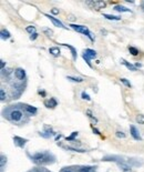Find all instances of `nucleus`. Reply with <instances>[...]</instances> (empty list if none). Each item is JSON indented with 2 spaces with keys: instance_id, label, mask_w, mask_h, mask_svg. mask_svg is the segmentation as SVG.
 Wrapping results in <instances>:
<instances>
[{
  "instance_id": "1",
  "label": "nucleus",
  "mask_w": 144,
  "mask_h": 172,
  "mask_svg": "<svg viewBox=\"0 0 144 172\" xmlns=\"http://www.w3.org/2000/svg\"><path fill=\"white\" fill-rule=\"evenodd\" d=\"M71 28L73 29V30H76V32H80V34H85L86 37H89L91 40H93V38H92V36H91V32L88 30V28L85 26H79V25H71Z\"/></svg>"
},
{
  "instance_id": "2",
  "label": "nucleus",
  "mask_w": 144,
  "mask_h": 172,
  "mask_svg": "<svg viewBox=\"0 0 144 172\" xmlns=\"http://www.w3.org/2000/svg\"><path fill=\"white\" fill-rule=\"evenodd\" d=\"M96 56V52L94 51V50H91V49H85L84 52H83V59L85 60V62L91 67V58H94Z\"/></svg>"
},
{
  "instance_id": "3",
  "label": "nucleus",
  "mask_w": 144,
  "mask_h": 172,
  "mask_svg": "<svg viewBox=\"0 0 144 172\" xmlns=\"http://www.w3.org/2000/svg\"><path fill=\"white\" fill-rule=\"evenodd\" d=\"M22 116H23V113L20 111V110H18V109H15V110H12V111L10 112V119L12 121H15V122L21 120Z\"/></svg>"
},
{
  "instance_id": "4",
  "label": "nucleus",
  "mask_w": 144,
  "mask_h": 172,
  "mask_svg": "<svg viewBox=\"0 0 144 172\" xmlns=\"http://www.w3.org/2000/svg\"><path fill=\"white\" fill-rule=\"evenodd\" d=\"M48 159H49V157L44 153H38V155H33V160L38 163H41L44 160H48Z\"/></svg>"
},
{
  "instance_id": "5",
  "label": "nucleus",
  "mask_w": 144,
  "mask_h": 172,
  "mask_svg": "<svg viewBox=\"0 0 144 172\" xmlns=\"http://www.w3.org/2000/svg\"><path fill=\"white\" fill-rule=\"evenodd\" d=\"M15 76H16V78H18L19 80H23L25 77V72L23 69L21 68H18L15 70Z\"/></svg>"
},
{
  "instance_id": "6",
  "label": "nucleus",
  "mask_w": 144,
  "mask_h": 172,
  "mask_svg": "<svg viewBox=\"0 0 144 172\" xmlns=\"http://www.w3.org/2000/svg\"><path fill=\"white\" fill-rule=\"evenodd\" d=\"M13 141H15V144L18 146H20V148H23L25 144V142H27V140L22 139V138H19V137L13 138Z\"/></svg>"
},
{
  "instance_id": "7",
  "label": "nucleus",
  "mask_w": 144,
  "mask_h": 172,
  "mask_svg": "<svg viewBox=\"0 0 144 172\" xmlns=\"http://www.w3.org/2000/svg\"><path fill=\"white\" fill-rule=\"evenodd\" d=\"M130 130H131V134H132V137L134 138L135 140H141V136H140L139 131L136 130V128L134 127V126H131V127H130Z\"/></svg>"
},
{
  "instance_id": "8",
  "label": "nucleus",
  "mask_w": 144,
  "mask_h": 172,
  "mask_svg": "<svg viewBox=\"0 0 144 172\" xmlns=\"http://www.w3.org/2000/svg\"><path fill=\"white\" fill-rule=\"evenodd\" d=\"M47 17L50 19L51 21L53 22V25H56L57 27H61V28H64V26H63V24L60 21V20H58V19H56V18H53L52 16H49V15H47Z\"/></svg>"
},
{
  "instance_id": "9",
  "label": "nucleus",
  "mask_w": 144,
  "mask_h": 172,
  "mask_svg": "<svg viewBox=\"0 0 144 172\" xmlns=\"http://www.w3.org/2000/svg\"><path fill=\"white\" fill-rule=\"evenodd\" d=\"M49 52H50L52 56L58 57L60 54V49L59 48H57V47H53V48H50V49H49Z\"/></svg>"
},
{
  "instance_id": "10",
  "label": "nucleus",
  "mask_w": 144,
  "mask_h": 172,
  "mask_svg": "<svg viewBox=\"0 0 144 172\" xmlns=\"http://www.w3.org/2000/svg\"><path fill=\"white\" fill-rule=\"evenodd\" d=\"M114 10L115 11H119V12H131V10L130 9H127V8H125V7H123V6H115L114 7Z\"/></svg>"
},
{
  "instance_id": "11",
  "label": "nucleus",
  "mask_w": 144,
  "mask_h": 172,
  "mask_svg": "<svg viewBox=\"0 0 144 172\" xmlns=\"http://www.w3.org/2000/svg\"><path fill=\"white\" fill-rule=\"evenodd\" d=\"M118 165H119L120 168L123 170V171H130L131 170V167L129 165V164H127V163H124V162H119L118 163Z\"/></svg>"
},
{
  "instance_id": "12",
  "label": "nucleus",
  "mask_w": 144,
  "mask_h": 172,
  "mask_svg": "<svg viewBox=\"0 0 144 172\" xmlns=\"http://www.w3.org/2000/svg\"><path fill=\"white\" fill-rule=\"evenodd\" d=\"M105 7L104 1H94V8L95 9H102Z\"/></svg>"
},
{
  "instance_id": "13",
  "label": "nucleus",
  "mask_w": 144,
  "mask_h": 172,
  "mask_svg": "<svg viewBox=\"0 0 144 172\" xmlns=\"http://www.w3.org/2000/svg\"><path fill=\"white\" fill-rule=\"evenodd\" d=\"M46 105H47L48 108H54V107L57 105V101H56L53 98H51L49 102H46Z\"/></svg>"
},
{
  "instance_id": "14",
  "label": "nucleus",
  "mask_w": 144,
  "mask_h": 172,
  "mask_svg": "<svg viewBox=\"0 0 144 172\" xmlns=\"http://www.w3.org/2000/svg\"><path fill=\"white\" fill-rule=\"evenodd\" d=\"M121 61H122V63H123L124 66H127V69H130V70H132V71H135V70H136V67H134V66H132L131 63H129V62H127L125 60H123V59H122Z\"/></svg>"
},
{
  "instance_id": "15",
  "label": "nucleus",
  "mask_w": 144,
  "mask_h": 172,
  "mask_svg": "<svg viewBox=\"0 0 144 172\" xmlns=\"http://www.w3.org/2000/svg\"><path fill=\"white\" fill-rule=\"evenodd\" d=\"M1 37H2V39H9L10 38V34H9L7 30L2 29L1 30Z\"/></svg>"
},
{
  "instance_id": "16",
  "label": "nucleus",
  "mask_w": 144,
  "mask_h": 172,
  "mask_svg": "<svg viewBox=\"0 0 144 172\" xmlns=\"http://www.w3.org/2000/svg\"><path fill=\"white\" fill-rule=\"evenodd\" d=\"M25 110L28 112H30L31 114H34V113H37V109L34 108V107H30V105H25Z\"/></svg>"
},
{
  "instance_id": "17",
  "label": "nucleus",
  "mask_w": 144,
  "mask_h": 172,
  "mask_svg": "<svg viewBox=\"0 0 144 172\" xmlns=\"http://www.w3.org/2000/svg\"><path fill=\"white\" fill-rule=\"evenodd\" d=\"M136 122H137L139 124H144V116L143 114L136 116Z\"/></svg>"
},
{
  "instance_id": "18",
  "label": "nucleus",
  "mask_w": 144,
  "mask_h": 172,
  "mask_svg": "<svg viewBox=\"0 0 144 172\" xmlns=\"http://www.w3.org/2000/svg\"><path fill=\"white\" fill-rule=\"evenodd\" d=\"M103 17H105L106 19H109V20H120V19H121L120 17L112 16V15H103Z\"/></svg>"
},
{
  "instance_id": "19",
  "label": "nucleus",
  "mask_w": 144,
  "mask_h": 172,
  "mask_svg": "<svg viewBox=\"0 0 144 172\" xmlns=\"http://www.w3.org/2000/svg\"><path fill=\"white\" fill-rule=\"evenodd\" d=\"M25 30H27V32H29V34H35V28L33 26H28L25 28Z\"/></svg>"
},
{
  "instance_id": "20",
  "label": "nucleus",
  "mask_w": 144,
  "mask_h": 172,
  "mask_svg": "<svg viewBox=\"0 0 144 172\" xmlns=\"http://www.w3.org/2000/svg\"><path fill=\"white\" fill-rule=\"evenodd\" d=\"M129 51L131 52L133 56H137L139 54V50L136 48H134V47H129Z\"/></svg>"
},
{
  "instance_id": "21",
  "label": "nucleus",
  "mask_w": 144,
  "mask_h": 172,
  "mask_svg": "<svg viewBox=\"0 0 144 172\" xmlns=\"http://www.w3.org/2000/svg\"><path fill=\"white\" fill-rule=\"evenodd\" d=\"M64 46H66V47H68L69 49H70V50L72 51V54H73V58L76 59V49H74L73 47H71L70 44H67V43H64Z\"/></svg>"
},
{
  "instance_id": "22",
  "label": "nucleus",
  "mask_w": 144,
  "mask_h": 172,
  "mask_svg": "<svg viewBox=\"0 0 144 172\" xmlns=\"http://www.w3.org/2000/svg\"><path fill=\"white\" fill-rule=\"evenodd\" d=\"M69 80H71V81H74V82H82L83 81V79L82 78H76V77H68Z\"/></svg>"
},
{
  "instance_id": "23",
  "label": "nucleus",
  "mask_w": 144,
  "mask_h": 172,
  "mask_svg": "<svg viewBox=\"0 0 144 172\" xmlns=\"http://www.w3.org/2000/svg\"><path fill=\"white\" fill-rule=\"evenodd\" d=\"M81 97H82V99H84V100H86V101H90V100H91L90 95H88V93H85V92H82V95H81Z\"/></svg>"
},
{
  "instance_id": "24",
  "label": "nucleus",
  "mask_w": 144,
  "mask_h": 172,
  "mask_svg": "<svg viewBox=\"0 0 144 172\" xmlns=\"http://www.w3.org/2000/svg\"><path fill=\"white\" fill-rule=\"evenodd\" d=\"M80 172H93V168H90V167H86V168H83L81 169Z\"/></svg>"
},
{
  "instance_id": "25",
  "label": "nucleus",
  "mask_w": 144,
  "mask_h": 172,
  "mask_svg": "<svg viewBox=\"0 0 144 172\" xmlns=\"http://www.w3.org/2000/svg\"><path fill=\"white\" fill-rule=\"evenodd\" d=\"M115 134H117V137L118 138H122V139H123V138H125V133H124V132H122V131H118Z\"/></svg>"
},
{
  "instance_id": "26",
  "label": "nucleus",
  "mask_w": 144,
  "mask_h": 172,
  "mask_svg": "<svg viewBox=\"0 0 144 172\" xmlns=\"http://www.w3.org/2000/svg\"><path fill=\"white\" fill-rule=\"evenodd\" d=\"M0 99H1L2 101L6 99V95H5V90H3V89L0 90Z\"/></svg>"
},
{
  "instance_id": "27",
  "label": "nucleus",
  "mask_w": 144,
  "mask_h": 172,
  "mask_svg": "<svg viewBox=\"0 0 144 172\" xmlns=\"http://www.w3.org/2000/svg\"><path fill=\"white\" fill-rule=\"evenodd\" d=\"M121 82H123V83H124V85H125L127 87H129V88L131 87V83H130V82L127 81V79H124V78H123V79H121Z\"/></svg>"
},
{
  "instance_id": "28",
  "label": "nucleus",
  "mask_w": 144,
  "mask_h": 172,
  "mask_svg": "<svg viewBox=\"0 0 144 172\" xmlns=\"http://www.w3.org/2000/svg\"><path fill=\"white\" fill-rule=\"evenodd\" d=\"M68 20H69V21H71V22H72V21H76V16H73V15H69V16H68Z\"/></svg>"
},
{
  "instance_id": "29",
  "label": "nucleus",
  "mask_w": 144,
  "mask_h": 172,
  "mask_svg": "<svg viewBox=\"0 0 144 172\" xmlns=\"http://www.w3.org/2000/svg\"><path fill=\"white\" fill-rule=\"evenodd\" d=\"M6 160H7V159L5 158V155H1V164H0V165H1V168L5 165V161H6Z\"/></svg>"
},
{
  "instance_id": "30",
  "label": "nucleus",
  "mask_w": 144,
  "mask_h": 172,
  "mask_svg": "<svg viewBox=\"0 0 144 172\" xmlns=\"http://www.w3.org/2000/svg\"><path fill=\"white\" fill-rule=\"evenodd\" d=\"M76 134H78V132H73V134H72L71 137H68V138H67V140H73V138L76 137Z\"/></svg>"
},
{
  "instance_id": "31",
  "label": "nucleus",
  "mask_w": 144,
  "mask_h": 172,
  "mask_svg": "<svg viewBox=\"0 0 144 172\" xmlns=\"http://www.w3.org/2000/svg\"><path fill=\"white\" fill-rule=\"evenodd\" d=\"M37 37H38V34H33L30 36V39H31V40H34V39H37Z\"/></svg>"
},
{
  "instance_id": "32",
  "label": "nucleus",
  "mask_w": 144,
  "mask_h": 172,
  "mask_svg": "<svg viewBox=\"0 0 144 172\" xmlns=\"http://www.w3.org/2000/svg\"><path fill=\"white\" fill-rule=\"evenodd\" d=\"M51 11H52V13H54V15H57V13H59V10H58V9H57V8H53V9H52V10H51Z\"/></svg>"
},
{
  "instance_id": "33",
  "label": "nucleus",
  "mask_w": 144,
  "mask_h": 172,
  "mask_svg": "<svg viewBox=\"0 0 144 172\" xmlns=\"http://www.w3.org/2000/svg\"><path fill=\"white\" fill-rule=\"evenodd\" d=\"M3 67H5V61L1 60V69H3Z\"/></svg>"
},
{
  "instance_id": "34",
  "label": "nucleus",
  "mask_w": 144,
  "mask_h": 172,
  "mask_svg": "<svg viewBox=\"0 0 144 172\" xmlns=\"http://www.w3.org/2000/svg\"><path fill=\"white\" fill-rule=\"evenodd\" d=\"M141 8H142V10L144 11V1L142 2V3H141Z\"/></svg>"
},
{
  "instance_id": "35",
  "label": "nucleus",
  "mask_w": 144,
  "mask_h": 172,
  "mask_svg": "<svg viewBox=\"0 0 144 172\" xmlns=\"http://www.w3.org/2000/svg\"><path fill=\"white\" fill-rule=\"evenodd\" d=\"M63 172H71V171H69V170H66V171H63Z\"/></svg>"
}]
</instances>
